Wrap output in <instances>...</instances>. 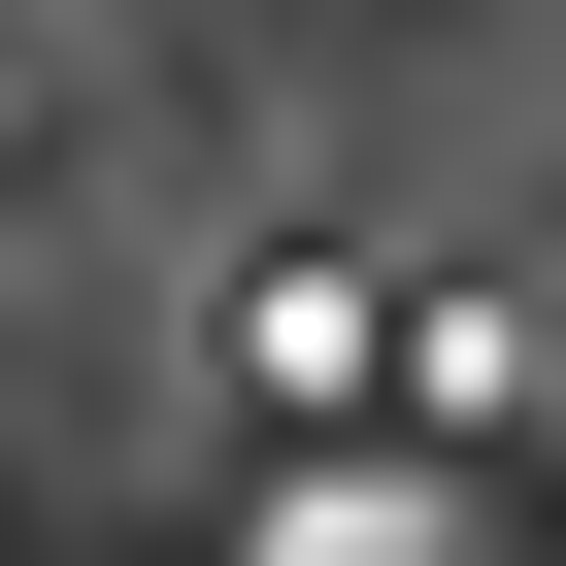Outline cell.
I'll list each match as a JSON object with an SVG mask.
<instances>
[{
    "mask_svg": "<svg viewBox=\"0 0 566 566\" xmlns=\"http://www.w3.org/2000/svg\"><path fill=\"white\" fill-rule=\"evenodd\" d=\"M233 400L334 433V400H367V266H233Z\"/></svg>",
    "mask_w": 566,
    "mask_h": 566,
    "instance_id": "obj_1",
    "label": "cell"
},
{
    "mask_svg": "<svg viewBox=\"0 0 566 566\" xmlns=\"http://www.w3.org/2000/svg\"><path fill=\"white\" fill-rule=\"evenodd\" d=\"M266 566H433V533H400V500H301V533H266Z\"/></svg>",
    "mask_w": 566,
    "mask_h": 566,
    "instance_id": "obj_2",
    "label": "cell"
},
{
    "mask_svg": "<svg viewBox=\"0 0 566 566\" xmlns=\"http://www.w3.org/2000/svg\"><path fill=\"white\" fill-rule=\"evenodd\" d=\"M0 200H34V67H0Z\"/></svg>",
    "mask_w": 566,
    "mask_h": 566,
    "instance_id": "obj_3",
    "label": "cell"
}]
</instances>
